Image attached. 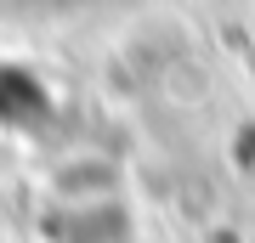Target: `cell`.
<instances>
[{
	"label": "cell",
	"mask_w": 255,
	"mask_h": 243,
	"mask_svg": "<svg viewBox=\"0 0 255 243\" xmlns=\"http://www.w3.org/2000/svg\"><path fill=\"white\" fill-rule=\"evenodd\" d=\"M23 6H34V11H68V6H80V0H23Z\"/></svg>",
	"instance_id": "cell-1"
}]
</instances>
